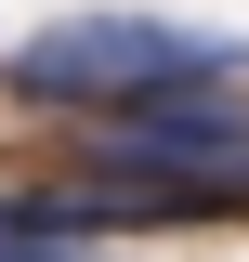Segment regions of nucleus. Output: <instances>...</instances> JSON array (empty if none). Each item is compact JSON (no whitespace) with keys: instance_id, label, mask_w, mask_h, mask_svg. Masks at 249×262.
<instances>
[{"instance_id":"nucleus-2","label":"nucleus","mask_w":249,"mask_h":262,"mask_svg":"<svg viewBox=\"0 0 249 262\" xmlns=\"http://www.w3.org/2000/svg\"><path fill=\"white\" fill-rule=\"evenodd\" d=\"M0 262H92L79 236H39V249H0Z\"/></svg>"},{"instance_id":"nucleus-1","label":"nucleus","mask_w":249,"mask_h":262,"mask_svg":"<svg viewBox=\"0 0 249 262\" xmlns=\"http://www.w3.org/2000/svg\"><path fill=\"white\" fill-rule=\"evenodd\" d=\"M184 79H236V39L171 27V13H53L13 53V92H39V105H144Z\"/></svg>"}]
</instances>
